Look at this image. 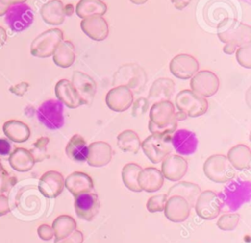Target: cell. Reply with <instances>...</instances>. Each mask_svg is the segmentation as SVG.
<instances>
[{
	"label": "cell",
	"instance_id": "cell-4",
	"mask_svg": "<svg viewBox=\"0 0 251 243\" xmlns=\"http://www.w3.org/2000/svg\"><path fill=\"white\" fill-rule=\"evenodd\" d=\"M146 73L144 70L136 64H126L122 66L114 74L113 85H125L132 93H139L146 84Z\"/></svg>",
	"mask_w": 251,
	"mask_h": 243
},
{
	"label": "cell",
	"instance_id": "cell-43",
	"mask_svg": "<svg viewBox=\"0 0 251 243\" xmlns=\"http://www.w3.org/2000/svg\"><path fill=\"white\" fill-rule=\"evenodd\" d=\"M132 108H131V115L133 117H138L140 115H143L149 108V102L147 98L141 97L136 99L132 102Z\"/></svg>",
	"mask_w": 251,
	"mask_h": 243
},
{
	"label": "cell",
	"instance_id": "cell-22",
	"mask_svg": "<svg viewBox=\"0 0 251 243\" xmlns=\"http://www.w3.org/2000/svg\"><path fill=\"white\" fill-rule=\"evenodd\" d=\"M65 187L75 196L83 192L93 191L94 183L90 175L83 171H74L69 174L64 181Z\"/></svg>",
	"mask_w": 251,
	"mask_h": 243
},
{
	"label": "cell",
	"instance_id": "cell-31",
	"mask_svg": "<svg viewBox=\"0 0 251 243\" xmlns=\"http://www.w3.org/2000/svg\"><path fill=\"white\" fill-rule=\"evenodd\" d=\"M200 193L201 189L197 184L188 181H180L172 186L166 195L167 197L172 195L181 196L188 202L190 207H194V204Z\"/></svg>",
	"mask_w": 251,
	"mask_h": 243
},
{
	"label": "cell",
	"instance_id": "cell-32",
	"mask_svg": "<svg viewBox=\"0 0 251 243\" xmlns=\"http://www.w3.org/2000/svg\"><path fill=\"white\" fill-rule=\"evenodd\" d=\"M67 156L75 162H84L87 159L88 145L80 134H74L66 146Z\"/></svg>",
	"mask_w": 251,
	"mask_h": 243
},
{
	"label": "cell",
	"instance_id": "cell-3",
	"mask_svg": "<svg viewBox=\"0 0 251 243\" xmlns=\"http://www.w3.org/2000/svg\"><path fill=\"white\" fill-rule=\"evenodd\" d=\"M204 174L215 183H226L234 178L235 170L226 156L215 154L207 158L203 165Z\"/></svg>",
	"mask_w": 251,
	"mask_h": 243
},
{
	"label": "cell",
	"instance_id": "cell-42",
	"mask_svg": "<svg viewBox=\"0 0 251 243\" xmlns=\"http://www.w3.org/2000/svg\"><path fill=\"white\" fill-rule=\"evenodd\" d=\"M17 183V177L10 174L7 170L0 173V194H4Z\"/></svg>",
	"mask_w": 251,
	"mask_h": 243
},
{
	"label": "cell",
	"instance_id": "cell-57",
	"mask_svg": "<svg viewBox=\"0 0 251 243\" xmlns=\"http://www.w3.org/2000/svg\"><path fill=\"white\" fill-rule=\"evenodd\" d=\"M5 170H6L4 169V167L2 166V164H1V162H0V173H2V172L5 171Z\"/></svg>",
	"mask_w": 251,
	"mask_h": 243
},
{
	"label": "cell",
	"instance_id": "cell-23",
	"mask_svg": "<svg viewBox=\"0 0 251 243\" xmlns=\"http://www.w3.org/2000/svg\"><path fill=\"white\" fill-rule=\"evenodd\" d=\"M138 184L141 190L152 193L160 190L164 184V176L160 170L153 167L142 169L138 174Z\"/></svg>",
	"mask_w": 251,
	"mask_h": 243
},
{
	"label": "cell",
	"instance_id": "cell-5",
	"mask_svg": "<svg viewBox=\"0 0 251 243\" xmlns=\"http://www.w3.org/2000/svg\"><path fill=\"white\" fill-rule=\"evenodd\" d=\"M63 31L50 28L36 36L30 44V54L37 58H47L53 55L57 46L63 41Z\"/></svg>",
	"mask_w": 251,
	"mask_h": 243
},
{
	"label": "cell",
	"instance_id": "cell-35",
	"mask_svg": "<svg viewBox=\"0 0 251 243\" xmlns=\"http://www.w3.org/2000/svg\"><path fill=\"white\" fill-rule=\"evenodd\" d=\"M117 145L124 152L136 154L141 148V141L135 131L126 129L117 136Z\"/></svg>",
	"mask_w": 251,
	"mask_h": 243
},
{
	"label": "cell",
	"instance_id": "cell-38",
	"mask_svg": "<svg viewBox=\"0 0 251 243\" xmlns=\"http://www.w3.org/2000/svg\"><path fill=\"white\" fill-rule=\"evenodd\" d=\"M240 219V216L237 213L224 214L220 216L217 220V226L224 231H230L235 229Z\"/></svg>",
	"mask_w": 251,
	"mask_h": 243
},
{
	"label": "cell",
	"instance_id": "cell-33",
	"mask_svg": "<svg viewBox=\"0 0 251 243\" xmlns=\"http://www.w3.org/2000/svg\"><path fill=\"white\" fill-rule=\"evenodd\" d=\"M53 62L61 68H69L71 67L75 59V46L69 41H62L56 48L53 53Z\"/></svg>",
	"mask_w": 251,
	"mask_h": 243
},
{
	"label": "cell",
	"instance_id": "cell-15",
	"mask_svg": "<svg viewBox=\"0 0 251 243\" xmlns=\"http://www.w3.org/2000/svg\"><path fill=\"white\" fill-rule=\"evenodd\" d=\"M191 207L188 202L178 195H172L167 198L164 215L172 222H182L186 220L190 215Z\"/></svg>",
	"mask_w": 251,
	"mask_h": 243
},
{
	"label": "cell",
	"instance_id": "cell-36",
	"mask_svg": "<svg viewBox=\"0 0 251 243\" xmlns=\"http://www.w3.org/2000/svg\"><path fill=\"white\" fill-rule=\"evenodd\" d=\"M141 167L135 163L126 164L122 169V180L124 185L132 192H141L138 184V174L141 171Z\"/></svg>",
	"mask_w": 251,
	"mask_h": 243
},
{
	"label": "cell",
	"instance_id": "cell-8",
	"mask_svg": "<svg viewBox=\"0 0 251 243\" xmlns=\"http://www.w3.org/2000/svg\"><path fill=\"white\" fill-rule=\"evenodd\" d=\"M176 106L178 111L184 112L187 117L196 118L207 112L208 101L192 90L184 89L176 96Z\"/></svg>",
	"mask_w": 251,
	"mask_h": 243
},
{
	"label": "cell",
	"instance_id": "cell-6",
	"mask_svg": "<svg viewBox=\"0 0 251 243\" xmlns=\"http://www.w3.org/2000/svg\"><path fill=\"white\" fill-rule=\"evenodd\" d=\"M171 138L172 135L151 134L141 142V148L146 157L153 164H157L171 154L173 148Z\"/></svg>",
	"mask_w": 251,
	"mask_h": 243
},
{
	"label": "cell",
	"instance_id": "cell-20",
	"mask_svg": "<svg viewBox=\"0 0 251 243\" xmlns=\"http://www.w3.org/2000/svg\"><path fill=\"white\" fill-rule=\"evenodd\" d=\"M113 157V150L109 143L104 141H95L88 145V154L86 162L94 168H101L108 165Z\"/></svg>",
	"mask_w": 251,
	"mask_h": 243
},
{
	"label": "cell",
	"instance_id": "cell-24",
	"mask_svg": "<svg viewBox=\"0 0 251 243\" xmlns=\"http://www.w3.org/2000/svg\"><path fill=\"white\" fill-rule=\"evenodd\" d=\"M219 39L225 43L231 42L236 47L251 44V27L245 24H239L237 27L218 33Z\"/></svg>",
	"mask_w": 251,
	"mask_h": 243
},
{
	"label": "cell",
	"instance_id": "cell-14",
	"mask_svg": "<svg viewBox=\"0 0 251 243\" xmlns=\"http://www.w3.org/2000/svg\"><path fill=\"white\" fill-rule=\"evenodd\" d=\"M188 170L187 161L180 155L169 154L162 161L161 172L164 178L170 181L180 180Z\"/></svg>",
	"mask_w": 251,
	"mask_h": 243
},
{
	"label": "cell",
	"instance_id": "cell-13",
	"mask_svg": "<svg viewBox=\"0 0 251 243\" xmlns=\"http://www.w3.org/2000/svg\"><path fill=\"white\" fill-rule=\"evenodd\" d=\"M199 70V63L191 55L178 54L170 62V71L177 78H191Z\"/></svg>",
	"mask_w": 251,
	"mask_h": 243
},
{
	"label": "cell",
	"instance_id": "cell-29",
	"mask_svg": "<svg viewBox=\"0 0 251 243\" xmlns=\"http://www.w3.org/2000/svg\"><path fill=\"white\" fill-rule=\"evenodd\" d=\"M234 170H244L251 166V151L247 145L237 144L231 147L226 156Z\"/></svg>",
	"mask_w": 251,
	"mask_h": 243
},
{
	"label": "cell",
	"instance_id": "cell-16",
	"mask_svg": "<svg viewBox=\"0 0 251 243\" xmlns=\"http://www.w3.org/2000/svg\"><path fill=\"white\" fill-rule=\"evenodd\" d=\"M105 101L108 108L112 111L124 112L131 106L133 102V93L128 87L118 85L108 91Z\"/></svg>",
	"mask_w": 251,
	"mask_h": 243
},
{
	"label": "cell",
	"instance_id": "cell-18",
	"mask_svg": "<svg viewBox=\"0 0 251 243\" xmlns=\"http://www.w3.org/2000/svg\"><path fill=\"white\" fill-rule=\"evenodd\" d=\"M65 178L63 174L56 170L44 172L38 181V189L46 198H56L64 190Z\"/></svg>",
	"mask_w": 251,
	"mask_h": 243
},
{
	"label": "cell",
	"instance_id": "cell-17",
	"mask_svg": "<svg viewBox=\"0 0 251 243\" xmlns=\"http://www.w3.org/2000/svg\"><path fill=\"white\" fill-rule=\"evenodd\" d=\"M171 144L177 155L189 156L197 150L198 139L196 134L188 129H177L172 135Z\"/></svg>",
	"mask_w": 251,
	"mask_h": 243
},
{
	"label": "cell",
	"instance_id": "cell-49",
	"mask_svg": "<svg viewBox=\"0 0 251 243\" xmlns=\"http://www.w3.org/2000/svg\"><path fill=\"white\" fill-rule=\"evenodd\" d=\"M191 0H171V2L174 4V6L177 9V10H182L184 9L186 6H188V4L190 3Z\"/></svg>",
	"mask_w": 251,
	"mask_h": 243
},
{
	"label": "cell",
	"instance_id": "cell-21",
	"mask_svg": "<svg viewBox=\"0 0 251 243\" xmlns=\"http://www.w3.org/2000/svg\"><path fill=\"white\" fill-rule=\"evenodd\" d=\"M80 27L89 38L95 41H102L109 34L108 23L102 16H92L82 19Z\"/></svg>",
	"mask_w": 251,
	"mask_h": 243
},
{
	"label": "cell",
	"instance_id": "cell-46",
	"mask_svg": "<svg viewBox=\"0 0 251 243\" xmlns=\"http://www.w3.org/2000/svg\"><path fill=\"white\" fill-rule=\"evenodd\" d=\"M29 87V84L27 82H20L18 84H15V85H12L9 90L10 92H12L13 94L17 95V96H23L25 94V92L27 91Z\"/></svg>",
	"mask_w": 251,
	"mask_h": 243
},
{
	"label": "cell",
	"instance_id": "cell-40",
	"mask_svg": "<svg viewBox=\"0 0 251 243\" xmlns=\"http://www.w3.org/2000/svg\"><path fill=\"white\" fill-rule=\"evenodd\" d=\"M167 198L168 197L166 194H157L151 196L146 202V209L150 213L162 212L164 210Z\"/></svg>",
	"mask_w": 251,
	"mask_h": 243
},
{
	"label": "cell",
	"instance_id": "cell-53",
	"mask_svg": "<svg viewBox=\"0 0 251 243\" xmlns=\"http://www.w3.org/2000/svg\"><path fill=\"white\" fill-rule=\"evenodd\" d=\"M175 118L177 122L178 121H184L187 118V115L182 111H177V112L175 113Z\"/></svg>",
	"mask_w": 251,
	"mask_h": 243
},
{
	"label": "cell",
	"instance_id": "cell-7",
	"mask_svg": "<svg viewBox=\"0 0 251 243\" xmlns=\"http://www.w3.org/2000/svg\"><path fill=\"white\" fill-rule=\"evenodd\" d=\"M38 121L49 129H59L64 125V106L57 99L43 102L36 111Z\"/></svg>",
	"mask_w": 251,
	"mask_h": 243
},
{
	"label": "cell",
	"instance_id": "cell-56",
	"mask_svg": "<svg viewBox=\"0 0 251 243\" xmlns=\"http://www.w3.org/2000/svg\"><path fill=\"white\" fill-rule=\"evenodd\" d=\"M131 3L133 4H136V5H141V4H144L147 2V0H129Z\"/></svg>",
	"mask_w": 251,
	"mask_h": 243
},
{
	"label": "cell",
	"instance_id": "cell-55",
	"mask_svg": "<svg viewBox=\"0 0 251 243\" xmlns=\"http://www.w3.org/2000/svg\"><path fill=\"white\" fill-rule=\"evenodd\" d=\"M8 8H9V7L3 5V4L0 2V17H1V16H4V15L6 14Z\"/></svg>",
	"mask_w": 251,
	"mask_h": 243
},
{
	"label": "cell",
	"instance_id": "cell-9",
	"mask_svg": "<svg viewBox=\"0 0 251 243\" xmlns=\"http://www.w3.org/2000/svg\"><path fill=\"white\" fill-rule=\"evenodd\" d=\"M34 19L33 11L25 3L15 4L8 8L5 22L13 31H23L30 26Z\"/></svg>",
	"mask_w": 251,
	"mask_h": 243
},
{
	"label": "cell",
	"instance_id": "cell-19",
	"mask_svg": "<svg viewBox=\"0 0 251 243\" xmlns=\"http://www.w3.org/2000/svg\"><path fill=\"white\" fill-rule=\"evenodd\" d=\"M72 84L76 90L81 104L89 105L96 93V83L92 77L82 72L75 71L73 73Z\"/></svg>",
	"mask_w": 251,
	"mask_h": 243
},
{
	"label": "cell",
	"instance_id": "cell-27",
	"mask_svg": "<svg viewBox=\"0 0 251 243\" xmlns=\"http://www.w3.org/2000/svg\"><path fill=\"white\" fill-rule=\"evenodd\" d=\"M8 161L12 169L19 172L30 170L35 164L34 158L30 151L22 147L13 150L9 155Z\"/></svg>",
	"mask_w": 251,
	"mask_h": 243
},
{
	"label": "cell",
	"instance_id": "cell-25",
	"mask_svg": "<svg viewBox=\"0 0 251 243\" xmlns=\"http://www.w3.org/2000/svg\"><path fill=\"white\" fill-rule=\"evenodd\" d=\"M55 95L57 99L68 108L75 109L82 105L76 90L72 82L68 79H61L56 83Z\"/></svg>",
	"mask_w": 251,
	"mask_h": 243
},
{
	"label": "cell",
	"instance_id": "cell-52",
	"mask_svg": "<svg viewBox=\"0 0 251 243\" xmlns=\"http://www.w3.org/2000/svg\"><path fill=\"white\" fill-rule=\"evenodd\" d=\"M7 40V33L4 27L0 26V47H2Z\"/></svg>",
	"mask_w": 251,
	"mask_h": 243
},
{
	"label": "cell",
	"instance_id": "cell-1",
	"mask_svg": "<svg viewBox=\"0 0 251 243\" xmlns=\"http://www.w3.org/2000/svg\"><path fill=\"white\" fill-rule=\"evenodd\" d=\"M175 113V106L170 100L152 104L149 111V131L152 134L173 135L177 126Z\"/></svg>",
	"mask_w": 251,
	"mask_h": 243
},
{
	"label": "cell",
	"instance_id": "cell-39",
	"mask_svg": "<svg viewBox=\"0 0 251 243\" xmlns=\"http://www.w3.org/2000/svg\"><path fill=\"white\" fill-rule=\"evenodd\" d=\"M49 143V138L42 136L39 137L34 143H33V147L30 151V153L32 154L35 163L36 162H41L44 159L47 158V150L46 147Z\"/></svg>",
	"mask_w": 251,
	"mask_h": 243
},
{
	"label": "cell",
	"instance_id": "cell-30",
	"mask_svg": "<svg viewBox=\"0 0 251 243\" xmlns=\"http://www.w3.org/2000/svg\"><path fill=\"white\" fill-rule=\"evenodd\" d=\"M2 129L6 137L15 143L25 142L30 136L28 125L17 120H10L4 122Z\"/></svg>",
	"mask_w": 251,
	"mask_h": 243
},
{
	"label": "cell",
	"instance_id": "cell-50",
	"mask_svg": "<svg viewBox=\"0 0 251 243\" xmlns=\"http://www.w3.org/2000/svg\"><path fill=\"white\" fill-rule=\"evenodd\" d=\"M236 48H237V47H236L233 43L227 42V43H226V45L223 47V51H224L226 54H227V55H232L233 53H235Z\"/></svg>",
	"mask_w": 251,
	"mask_h": 243
},
{
	"label": "cell",
	"instance_id": "cell-11",
	"mask_svg": "<svg viewBox=\"0 0 251 243\" xmlns=\"http://www.w3.org/2000/svg\"><path fill=\"white\" fill-rule=\"evenodd\" d=\"M196 214L203 219H216L222 209L218 195L212 190H205L199 194L194 204Z\"/></svg>",
	"mask_w": 251,
	"mask_h": 243
},
{
	"label": "cell",
	"instance_id": "cell-37",
	"mask_svg": "<svg viewBox=\"0 0 251 243\" xmlns=\"http://www.w3.org/2000/svg\"><path fill=\"white\" fill-rule=\"evenodd\" d=\"M52 229L55 239H62L76 229V222L69 215H60L53 220Z\"/></svg>",
	"mask_w": 251,
	"mask_h": 243
},
{
	"label": "cell",
	"instance_id": "cell-45",
	"mask_svg": "<svg viewBox=\"0 0 251 243\" xmlns=\"http://www.w3.org/2000/svg\"><path fill=\"white\" fill-rule=\"evenodd\" d=\"M37 234L39 236L40 239L44 240V241H48L51 240L54 237V232L52 229V226L48 225V224H40L37 227Z\"/></svg>",
	"mask_w": 251,
	"mask_h": 243
},
{
	"label": "cell",
	"instance_id": "cell-51",
	"mask_svg": "<svg viewBox=\"0 0 251 243\" xmlns=\"http://www.w3.org/2000/svg\"><path fill=\"white\" fill-rule=\"evenodd\" d=\"M26 0H0V2L7 6V7H10L12 5H15V4H21V3H25Z\"/></svg>",
	"mask_w": 251,
	"mask_h": 243
},
{
	"label": "cell",
	"instance_id": "cell-12",
	"mask_svg": "<svg viewBox=\"0 0 251 243\" xmlns=\"http://www.w3.org/2000/svg\"><path fill=\"white\" fill-rule=\"evenodd\" d=\"M100 201L94 191L83 192L75 196V210L76 216L86 221H91L98 214Z\"/></svg>",
	"mask_w": 251,
	"mask_h": 243
},
{
	"label": "cell",
	"instance_id": "cell-54",
	"mask_svg": "<svg viewBox=\"0 0 251 243\" xmlns=\"http://www.w3.org/2000/svg\"><path fill=\"white\" fill-rule=\"evenodd\" d=\"M64 12L66 16H72L73 12H74V7L72 4H68L66 6H64Z\"/></svg>",
	"mask_w": 251,
	"mask_h": 243
},
{
	"label": "cell",
	"instance_id": "cell-47",
	"mask_svg": "<svg viewBox=\"0 0 251 243\" xmlns=\"http://www.w3.org/2000/svg\"><path fill=\"white\" fill-rule=\"evenodd\" d=\"M12 152V145L11 143L5 139V138H0V157L4 158L10 155Z\"/></svg>",
	"mask_w": 251,
	"mask_h": 243
},
{
	"label": "cell",
	"instance_id": "cell-44",
	"mask_svg": "<svg viewBox=\"0 0 251 243\" xmlns=\"http://www.w3.org/2000/svg\"><path fill=\"white\" fill-rule=\"evenodd\" d=\"M82 242H83V234L80 230H76V229L65 238L54 240V243H82Z\"/></svg>",
	"mask_w": 251,
	"mask_h": 243
},
{
	"label": "cell",
	"instance_id": "cell-26",
	"mask_svg": "<svg viewBox=\"0 0 251 243\" xmlns=\"http://www.w3.org/2000/svg\"><path fill=\"white\" fill-rule=\"evenodd\" d=\"M175 91V82L168 77L156 79L150 87L147 100L149 104L160 101H168Z\"/></svg>",
	"mask_w": 251,
	"mask_h": 243
},
{
	"label": "cell",
	"instance_id": "cell-34",
	"mask_svg": "<svg viewBox=\"0 0 251 243\" xmlns=\"http://www.w3.org/2000/svg\"><path fill=\"white\" fill-rule=\"evenodd\" d=\"M107 11V5L102 0H80L75 8L77 17L84 19L92 16H103Z\"/></svg>",
	"mask_w": 251,
	"mask_h": 243
},
{
	"label": "cell",
	"instance_id": "cell-10",
	"mask_svg": "<svg viewBox=\"0 0 251 243\" xmlns=\"http://www.w3.org/2000/svg\"><path fill=\"white\" fill-rule=\"evenodd\" d=\"M219 86L220 81L218 76L211 71L207 70L197 72L190 80L191 90L204 98L215 95Z\"/></svg>",
	"mask_w": 251,
	"mask_h": 243
},
{
	"label": "cell",
	"instance_id": "cell-28",
	"mask_svg": "<svg viewBox=\"0 0 251 243\" xmlns=\"http://www.w3.org/2000/svg\"><path fill=\"white\" fill-rule=\"evenodd\" d=\"M40 15L42 20L52 25H58L65 21L64 4L60 0H50L43 4L40 9Z\"/></svg>",
	"mask_w": 251,
	"mask_h": 243
},
{
	"label": "cell",
	"instance_id": "cell-2",
	"mask_svg": "<svg viewBox=\"0 0 251 243\" xmlns=\"http://www.w3.org/2000/svg\"><path fill=\"white\" fill-rule=\"evenodd\" d=\"M251 196V182L249 180L236 179L228 181L223 191L218 196L221 205L226 208L235 211L240 208Z\"/></svg>",
	"mask_w": 251,
	"mask_h": 243
},
{
	"label": "cell",
	"instance_id": "cell-41",
	"mask_svg": "<svg viewBox=\"0 0 251 243\" xmlns=\"http://www.w3.org/2000/svg\"><path fill=\"white\" fill-rule=\"evenodd\" d=\"M235 55L236 60L240 66L246 69L251 68V44L236 49Z\"/></svg>",
	"mask_w": 251,
	"mask_h": 243
},
{
	"label": "cell",
	"instance_id": "cell-48",
	"mask_svg": "<svg viewBox=\"0 0 251 243\" xmlns=\"http://www.w3.org/2000/svg\"><path fill=\"white\" fill-rule=\"evenodd\" d=\"M10 212L8 203V197L4 194H0V216H5Z\"/></svg>",
	"mask_w": 251,
	"mask_h": 243
}]
</instances>
